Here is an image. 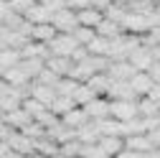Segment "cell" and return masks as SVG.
I'll return each mask as SVG.
<instances>
[{
    "label": "cell",
    "instance_id": "6da1fadb",
    "mask_svg": "<svg viewBox=\"0 0 160 158\" xmlns=\"http://www.w3.org/2000/svg\"><path fill=\"white\" fill-rule=\"evenodd\" d=\"M150 28H152V21L148 15H140V13H132V10H127V15H125V21H122V33H130V36H148L150 33Z\"/></svg>",
    "mask_w": 160,
    "mask_h": 158
},
{
    "label": "cell",
    "instance_id": "7a4b0ae2",
    "mask_svg": "<svg viewBox=\"0 0 160 158\" xmlns=\"http://www.w3.org/2000/svg\"><path fill=\"white\" fill-rule=\"evenodd\" d=\"M46 46H48L51 56H66V59H71V54L79 49L74 33H56L51 38V44H46Z\"/></svg>",
    "mask_w": 160,
    "mask_h": 158
},
{
    "label": "cell",
    "instance_id": "3957f363",
    "mask_svg": "<svg viewBox=\"0 0 160 158\" xmlns=\"http://www.w3.org/2000/svg\"><path fill=\"white\" fill-rule=\"evenodd\" d=\"M8 148L13 150V153H18V155H23V158H31V155H36V140H31V138H26L21 130H13L10 135H8Z\"/></svg>",
    "mask_w": 160,
    "mask_h": 158
},
{
    "label": "cell",
    "instance_id": "277c9868",
    "mask_svg": "<svg viewBox=\"0 0 160 158\" xmlns=\"http://www.w3.org/2000/svg\"><path fill=\"white\" fill-rule=\"evenodd\" d=\"M51 26L56 28V33H74V31L79 28L76 10H71V8H64V10L53 13V18H51Z\"/></svg>",
    "mask_w": 160,
    "mask_h": 158
},
{
    "label": "cell",
    "instance_id": "5b68a950",
    "mask_svg": "<svg viewBox=\"0 0 160 158\" xmlns=\"http://www.w3.org/2000/svg\"><path fill=\"white\" fill-rule=\"evenodd\" d=\"M109 102H112V100H109ZM109 117H114V120H119V123H130V120H135V117H140V112H137V102H122V100L112 102V105H109Z\"/></svg>",
    "mask_w": 160,
    "mask_h": 158
},
{
    "label": "cell",
    "instance_id": "8992f818",
    "mask_svg": "<svg viewBox=\"0 0 160 158\" xmlns=\"http://www.w3.org/2000/svg\"><path fill=\"white\" fill-rule=\"evenodd\" d=\"M109 100L107 97H94V100L84 107L87 110V115H89V120H94V123H102V120H107L109 117Z\"/></svg>",
    "mask_w": 160,
    "mask_h": 158
},
{
    "label": "cell",
    "instance_id": "52a82bcc",
    "mask_svg": "<svg viewBox=\"0 0 160 158\" xmlns=\"http://www.w3.org/2000/svg\"><path fill=\"white\" fill-rule=\"evenodd\" d=\"M127 61H130L137 71H150V66L155 64V59H152V51H150L148 46H140V49H135V51L127 56Z\"/></svg>",
    "mask_w": 160,
    "mask_h": 158
},
{
    "label": "cell",
    "instance_id": "ba28073f",
    "mask_svg": "<svg viewBox=\"0 0 160 158\" xmlns=\"http://www.w3.org/2000/svg\"><path fill=\"white\" fill-rule=\"evenodd\" d=\"M107 100H112V102H117V100H122V102H137L140 97L135 94V89H132L130 82H112V89L107 94Z\"/></svg>",
    "mask_w": 160,
    "mask_h": 158
},
{
    "label": "cell",
    "instance_id": "9c48e42d",
    "mask_svg": "<svg viewBox=\"0 0 160 158\" xmlns=\"http://www.w3.org/2000/svg\"><path fill=\"white\" fill-rule=\"evenodd\" d=\"M109 79L112 82H130V79L137 74V69L127 61V59H122V61H112V66H109Z\"/></svg>",
    "mask_w": 160,
    "mask_h": 158
},
{
    "label": "cell",
    "instance_id": "30bf717a",
    "mask_svg": "<svg viewBox=\"0 0 160 158\" xmlns=\"http://www.w3.org/2000/svg\"><path fill=\"white\" fill-rule=\"evenodd\" d=\"M125 148H127V150H135V153H142V155H148V153L158 150V148L152 145V140L148 138V133H145V135H132V138H125Z\"/></svg>",
    "mask_w": 160,
    "mask_h": 158
},
{
    "label": "cell",
    "instance_id": "8fae6325",
    "mask_svg": "<svg viewBox=\"0 0 160 158\" xmlns=\"http://www.w3.org/2000/svg\"><path fill=\"white\" fill-rule=\"evenodd\" d=\"M46 69H51L56 76H69L71 74V69H74V61L71 59H66V56H48L46 59Z\"/></svg>",
    "mask_w": 160,
    "mask_h": 158
},
{
    "label": "cell",
    "instance_id": "7c38bea8",
    "mask_svg": "<svg viewBox=\"0 0 160 158\" xmlns=\"http://www.w3.org/2000/svg\"><path fill=\"white\" fill-rule=\"evenodd\" d=\"M31 97L33 100H38L41 105H46V107H51L53 105V100H56V87H46V84H38V82H33L31 84Z\"/></svg>",
    "mask_w": 160,
    "mask_h": 158
},
{
    "label": "cell",
    "instance_id": "4fadbf2b",
    "mask_svg": "<svg viewBox=\"0 0 160 158\" xmlns=\"http://www.w3.org/2000/svg\"><path fill=\"white\" fill-rule=\"evenodd\" d=\"M3 123H5L8 128H13V130H23L28 123H33V117H31L23 107H18V110H13V112L3 115Z\"/></svg>",
    "mask_w": 160,
    "mask_h": 158
},
{
    "label": "cell",
    "instance_id": "5bb4252c",
    "mask_svg": "<svg viewBox=\"0 0 160 158\" xmlns=\"http://www.w3.org/2000/svg\"><path fill=\"white\" fill-rule=\"evenodd\" d=\"M130 84H132V89H135V94H137V97H148V94H150V89L155 87L152 76H150L148 71H137V74L130 79Z\"/></svg>",
    "mask_w": 160,
    "mask_h": 158
},
{
    "label": "cell",
    "instance_id": "9a60e30c",
    "mask_svg": "<svg viewBox=\"0 0 160 158\" xmlns=\"http://www.w3.org/2000/svg\"><path fill=\"white\" fill-rule=\"evenodd\" d=\"M99 138H102V133H99V125L94 120H89L84 128L76 130V140L82 145H92V143H99Z\"/></svg>",
    "mask_w": 160,
    "mask_h": 158
},
{
    "label": "cell",
    "instance_id": "2e32d148",
    "mask_svg": "<svg viewBox=\"0 0 160 158\" xmlns=\"http://www.w3.org/2000/svg\"><path fill=\"white\" fill-rule=\"evenodd\" d=\"M51 18H53V13H51L43 3L33 5V8L26 13V21H28L31 26H43V23H51Z\"/></svg>",
    "mask_w": 160,
    "mask_h": 158
},
{
    "label": "cell",
    "instance_id": "e0dca14e",
    "mask_svg": "<svg viewBox=\"0 0 160 158\" xmlns=\"http://www.w3.org/2000/svg\"><path fill=\"white\" fill-rule=\"evenodd\" d=\"M61 123H64L66 128H71V130H79V128H84V125L89 123V115H87L84 107H74L69 115L61 117Z\"/></svg>",
    "mask_w": 160,
    "mask_h": 158
},
{
    "label": "cell",
    "instance_id": "ac0fdd59",
    "mask_svg": "<svg viewBox=\"0 0 160 158\" xmlns=\"http://www.w3.org/2000/svg\"><path fill=\"white\" fill-rule=\"evenodd\" d=\"M58 150H61V145L51 140L48 135L36 140V155H41V158H58Z\"/></svg>",
    "mask_w": 160,
    "mask_h": 158
},
{
    "label": "cell",
    "instance_id": "d6986e66",
    "mask_svg": "<svg viewBox=\"0 0 160 158\" xmlns=\"http://www.w3.org/2000/svg\"><path fill=\"white\" fill-rule=\"evenodd\" d=\"M76 18H79V26L97 28L99 23L104 21V13H102V10H97V8H84V10H79V13H76Z\"/></svg>",
    "mask_w": 160,
    "mask_h": 158
},
{
    "label": "cell",
    "instance_id": "ffe728a7",
    "mask_svg": "<svg viewBox=\"0 0 160 158\" xmlns=\"http://www.w3.org/2000/svg\"><path fill=\"white\" fill-rule=\"evenodd\" d=\"M87 84H89V89H92L97 97H107L109 89H112V79H109V74H94Z\"/></svg>",
    "mask_w": 160,
    "mask_h": 158
},
{
    "label": "cell",
    "instance_id": "44dd1931",
    "mask_svg": "<svg viewBox=\"0 0 160 158\" xmlns=\"http://www.w3.org/2000/svg\"><path fill=\"white\" fill-rule=\"evenodd\" d=\"M56 36V28L51 23L43 26H31V41L33 44H51V38Z\"/></svg>",
    "mask_w": 160,
    "mask_h": 158
},
{
    "label": "cell",
    "instance_id": "7402d4cb",
    "mask_svg": "<svg viewBox=\"0 0 160 158\" xmlns=\"http://www.w3.org/2000/svg\"><path fill=\"white\" fill-rule=\"evenodd\" d=\"M99 145H102V150L109 158H117L119 153L125 150V138H107V135H102L99 138Z\"/></svg>",
    "mask_w": 160,
    "mask_h": 158
},
{
    "label": "cell",
    "instance_id": "603a6c76",
    "mask_svg": "<svg viewBox=\"0 0 160 158\" xmlns=\"http://www.w3.org/2000/svg\"><path fill=\"white\" fill-rule=\"evenodd\" d=\"M3 79H5L10 87H28V84H33L31 79H28V74L21 69V64H18V66H13V69H8V71L3 74Z\"/></svg>",
    "mask_w": 160,
    "mask_h": 158
},
{
    "label": "cell",
    "instance_id": "cb8c5ba5",
    "mask_svg": "<svg viewBox=\"0 0 160 158\" xmlns=\"http://www.w3.org/2000/svg\"><path fill=\"white\" fill-rule=\"evenodd\" d=\"M21 69L28 74L31 82H36L38 74L46 69V59H21Z\"/></svg>",
    "mask_w": 160,
    "mask_h": 158
},
{
    "label": "cell",
    "instance_id": "d4e9b609",
    "mask_svg": "<svg viewBox=\"0 0 160 158\" xmlns=\"http://www.w3.org/2000/svg\"><path fill=\"white\" fill-rule=\"evenodd\" d=\"M87 51H89L92 56H107V59H109V54H112V38H102V36H97L94 41L87 46Z\"/></svg>",
    "mask_w": 160,
    "mask_h": 158
},
{
    "label": "cell",
    "instance_id": "484cf974",
    "mask_svg": "<svg viewBox=\"0 0 160 158\" xmlns=\"http://www.w3.org/2000/svg\"><path fill=\"white\" fill-rule=\"evenodd\" d=\"M48 138H51V140H56L58 145H64V143H71V140H76V130H71V128H66V125L61 123L58 128L48 130Z\"/></svg>",
    "mask_w": 160,
    "mask_h": 158
},
{
    "label": "cell",
    "instance_id": "4316f807",
    "mask_svg": "<svg viewBox=\"0 0 160 158\" xmlns=\"http://www.w3.org/2000/svg\"><path fill=\"white\" fill-rule=\"evenodd\" d=\"M74 107H79L76 102H74V97H56V100H53V105L48 107L56 117H64V115H69Z\"/></svg>",
    "mask_w": 160,
    "mask_h": 158
},
{
    "label": "cell",
    "instance_id": "83f0119b",
    "mask_svg": "<svg viewBox=\"0 0 160 158\" xmlns=\"http://www.w3.org/2000/svg\"><path fill=\"white\" fill-rule=\"evenodd\" d=\"M94 31H97V36H102V38H117V36H122V26L114 23V21H109V18H104Z\"/></svg>",
    "mask_w": 160,
    "mask_h": 158
},
{
    "label": "cell",
    "instance_id": "f1b7e54d",
    "mask_svg": "<svg viewBox=\"0 0 160 158\" xmlns=\"http://www.w3.org/2000/svg\"><path fill=\"white\" fill-rule=\"evenodd\" d=\"M97 125H99V133L107 138H122V123L114 120V117H107V120L97 123Z\"/></svg>",
    "mask_w": 160,
    "mask_h": 158
},
{
    "label": "cell",
    "instance_id": "f546056e",
    "mask_svg": "<svg viewBox=\"0 0 160 158\" xmlns=\"http://www.w3.org/2000/svg\"><path fill=\"white\" fill-rule=\"evenodd\" d=\"M137 112H140V117H160V105L152 102L150 97H140L137 100Z\"/></svg>",
    "mask_w": 160,
    "mask_h": 158
},
{
    "label": "cell",
    "instance_id": "4dcf8cb0",
    "mask_svg": "<svg viewBox=\"0 0 160 158\" xmlns=\"http://www.w3.org/2000/svg\"><path fill=\"white\" fill-rule=\"evenodd\" d=\"M148 128H145V120L142 117H135L130 123H122V138H132V135H145Z\"/></svg>",
    "mask_w": 160,
    "mask_h": 158
},
{
    "label": "cell",
    "instance_id": "1f68e13d",
    "mask_svg": "<svg viewBox=\"0 0 160 158\" xmlns=\"http://www.w3.org/2000/svg\"><path fill=\"white\" fill-rule=\"evenodd\" d=\"M76 87H79V82H76V79L64 76V79H58V84H56V94H58V97H74Z\"/></svg>",
    "mask_w": 160,
    "mask_h": 158
},
{
    "label": "cell",
    "instance_id": "d6a6232c",
    "mask_svg": "<svg viewBox=\"0 0 160 158\" xmlns=\"http://www.w3.org/2000/svg\"><path fill=\"white\" fill-rule=\"evenodd\" d=\"M94 97H97V94L89 89V84H79V87H76V92H74V102H76L79 107H87V105L94 100Z\"/></svg>",
    "mask_w": 160,
    "mask_h": 158
},
{
    "label": "cell",
    "instance_id": "836d02e7",
    "mask_svg": "<svg viewBox=\"0 0 160 158\" xmlns=\"http://www.w3.org/2000/svg\"><path fill=\"white\" fill-rule=\"evenodd\" d=\"M21 64V51H15V49H5L3 54H0V66L3 69H13Z\"/></svg>",
    "mask_w": 160,
    "mask_h": 158
},
{
    "label": "cell",
    "instance_id": "e575fe53",
    "mask_svg": "<svg viewBox=\"0 0 160 158\" xmlns=\"http://www.w3.org/2000/svg\"><path fill=\"white\" fill-rule=\"evenodd\" d=\"M21 107H23V110H26V112H28V115L33 117V120H36V117H41V115H43V112L48 110L46 105H41V102H38V100H33V97H26V100H23V105H21Z\"/></svg>",
    "mask_w": 160,
    "mask_h": 158
},
{
    "label": "cell",
    "instance_id": "d590c367",
    "mask_svg": "<svg viewBox=\"0 0 160 158\" xmlns=\"http://www.w3.org/2000/svg\"><path fill=\"white\" fill-rule=\"evenodd\" d=\"M74 38H76L79 46H89L94 38H97V31H94V28H87V26H79V28L74 31Z\"/></svg>",
    "mask_w": 160,
    "mask_h": 158
},
{
    "label": "cell",
    "instance_id": "8d00e7d4",
    "mask_svg": "<svg viewBox=\"0 0 160 158\" xmlns=\"http://www.w3.org/2000/svg\"><path fill=\"white\" fill-rule=\"evenodd\" d=\"M125 15H127V5H119V3L109 5V8H107V13H104V18H109V21H114V23H119V26H122Z\"/></svg>",
    "mask_w": 160,
    "mask_h": 158
},
{
    "label": "cell",
    "instance_id": "74e56055",
    "mask_svg": "<svg viewBox=\"0 0 160 158\" xmlns=\"http://www.w3.org/2000/svg\"><path fill=\"white\" fill-rule=\"evenodd\" d=\"M82 143H79V140H71V143H64L61 145V150H58V155H61V158H79V155H82Z\"/></svg>",
    "mask_w": 160,
    "mask_h": 158
},
{
    "label": "cell",
    "instance_id": "f35d334b",
    "mask_svg": "<svg viewBox=\"0 0 160 158\" xmlns=\"http://www.w3.org/2000/svg\"><path fill=\"white\" fill-rule=\"evenodd\" d=\"M8 5H10L13 13H18V15H23V18H26V13H28L33 5H38V0H10Z\"/></svg>",
    "mask_w": 160,
    "mask_h": 158
},
{
    "label": "cell",
    "instance_id": "ab89813d",
    "mask_svg": "<svg viewBox=\"0 0 160 158\" xmlns=\"http://www.w3.org/2000/svg\"><path fill=\"white\" fill-rule=\"evenodd\" d=\"M26 138H31V140H38V138H46V128H41V125H38L36 120L33 123H28L23 130H21Z\"/></svg>",
    "mask_w": 160,
    "mask_h": 158
},
{
    "label": "cell",
    "instance_id": "60d3db41",
    "mask_svg": "<svg viewBox=\"0 0 160 158\" xmlns=\"http://www.w3.org/2000/svg\"><path fill=\"white\" fill-rule=\"evenodd\" d=\"M79 158H109V155L102 150L99 143H92V145H84L82 148V155H79Z\"/></svg>",
    "mask_w": 160,
    "mask_h": 158
},
{
    "label": "cell",
    "instance_id": "b9f144b4",
    "mask_svg": "<svg viewBox=\"0 0 160 158\" xmlns=\"http://www.w3.org/2000/svg\"><path fill=\"white\" fill-rule=\"evenodd\" d=\"M58 79H61V76H56L51 69H43L41 74H38L36 82H38V84H46V87H56V84H58Z\"/></svg>",
    "mask_w": 160,
    "mask_h": 158
},
{
    "label": "cell",
    "instance_id": "7bdbcfd3",
    "mask_svg": "<svg viewBox=\"0 0 160 158\" xmlns=\"http://www.w3.org/2000/svg\"><path fill=\"white\" fill-rule=\"evenodd\" d=\"M41 3L51 10V13H58V10H64V8H69L66 5V0H41Z\"/></svg>",
    "mask_w": 160,
    "mask_h": 158
},
{
    "label": "cell",
    "instance_id": "ee69618b",
    "mask_svg": "<svg viewBox=\"0 0 160 158\" xmlns=\"http://www.w3.org/2000/svg\"><path fill=\"white\" fill-rule=\"evenodd\" d=\"M89 59V51H87V46H79L74 54H71V61L74 64H82V61H87Z\"/></svg>",
    "mask_w": 160,
    "mask_h": 158
},
{
    "label": "cell",
    "instance_id": "f6af8a7d",
    "mask_svg": "<svg viewBox=\"0 0 160 158\" xmlns=\"http://www.w3.org/2000/svg\"><path fill=\"white\" fill-rule=\"evenodd\" d=\"M66 5L79 13V10H84V8H92V0H66Z\"/></svg>",
    "mask_w": 160,
    "mask_h": 158
},
{
    "label": "cell",
    "instance_id": "bcb514c9",
    "mask_svg": "<svg viewBox=\"0 0 160 158\" xmlns=\"http://www.w3.org/2000/svg\"><path fill=\"white\" fill-rule=\"evenodd\" d=\"M109 5H114V0H92V8L102 10V13H107V8H109Z\"/></svg>",
    "mask_w": 160,
    "mask_h": 158
},
{
    "label": "cell",
    "instance_id": "7dc6e473",
    "mask_svg": "<svg viewBox=\"0 0 160 158\" xmlns=\"http://www.w3.org/2000/svg\"><path fill=\"white\" fill-rule=\"evenodd\" d=\"M150 76H152V82L155 84H160V61H155L152 66H150V71H148Z\"/></svg>",
    "mask_w": 160,
    "mask_h": 158
},
{
    "label": "cell",
    "instance_id": "c3c4849f",
    "mask_svg": "<svg viewBox=\"0 0 160 158\" xmlns=\"http://www.w3.org/2000/svg\"><path fill=\"white\" fill-rule=\"evenodd\" d=\"M117 158H148V155H142V153H135V150H127V148H125V150L119 153Z\"/></svg>",
    "mask_w": 160,
    "mask_h": 158
},
{
    "label": "cell",
    "instance_id": "681fc988",
    "mask_svg": "<svg viewBox=\"0 0 160 158\" xmlns=\"http://www.w3.org/2000/svg\"><path fill=\"white\" fill-rule=\"evenodd\" d=\"M148 97H150L152 102H158V105H160V84H155V87L150 89V94H148Z\"/></svg>",
    "mask_w": 160,
    "mask_h": 158
},
{
    "label": "cell",
    "instance_id": "f907efd6",
    "mask_svg": "<svg viewBox=\"0 0 160 158\" xmlns=\"http://www.w3.org/2000/svg\"><path fill=\"white\" fill-rule=\"evenodd\" d=\"M8 153H10V148H8V143H5V140H0V158H5Z\"/></svg>",
    "mask_w": 160,
    "mask_h": 158
},
{
    "label": "cell",
    "instance_id": "816d5d0a",
    "mask_svg": "<svg viewBox=\"0 0 160 158\" xmlns=\"http://www.w3.org/2000/svg\"><path fill=\"white\" fill-rule=\"evenodd\" d=\"M150 51H152V59H155V61H160V46H152Z\"/></svg>",
    "mask_w": 160,
    "mask_h": 158
},
{
    "label": "cell",
    "instance_id": "f5cc1de1",
    "mask_svg": "<svg viewBox=\"0 0 160 158\" xmlns=\"http://www.w3.org/2000/svg\"><path fill=\"white\" fill-rule=\"evenodd\" d=\"M5 158H23V155H18V153H13V150H10V153H8Z\"/></svg>",
    "mask_w": 160,
    "mask_h": 158
},
{
    "label": "cell",
    "instance_id": "db71d44e",
    "mask_svg": "<svg viewBox=\"0 0 160 158\" xmlns=\"http://www.w3.org/2000/svg\"><path fill=\"white\" fill-rule=\"evenodd\" d=\"M5 49H8V46H5V41H3V38H0V54H3Z\"/></svg>",
    "mask_w": 160,
    "mask_h": 158
},
{
    "label": "cell",
    "instance_id": "11a10c76",
    "mask_svg": "<svg viewBox=\"0 0 160 158\" xmlns=\"http://www.w3.org/2000/svg\"><path fill=\"white\" fill-rule=\"evenodd\" d=\"M152 3H155V5H160V0H152Z\"/></svg>",
    "mask_w": 160,
    "mask_h": 158
},
{
    "label": "cell",
    "instance_id": "9f6ffc18",
    "mask_svg": "<svg viewBox=\"0 0 160 158\" xmlns=\"http://www.w3.org/2000/svg\"><path fill=\"white\" fill-rule=\"evenodd\" d=\"M0 3H10V0H0Z\"/></svg>",
    "mask_w": 160,
    "mask_h": 158
},
{
    "label": "cell",
    "instance_id": "6f0895ef",
    "mask_svg": "<svg viewBox=\"0 0 160 158\" xmlns=\"http://www.w3.org/2000/svg\"><path fill=\"white\" fill-rule=\"evenodd\" d=\"M38 3H41V0H38Z\"/></svg>",
    "mask_w": 160,
    "mask_h": 158
}]
</instances>
